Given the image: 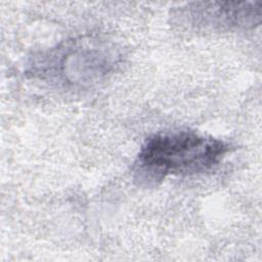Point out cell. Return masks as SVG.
Instances as JSON below:
<instances>
[{
    "label": "cell",
    "mask_w": 262,
    "mask_h": 262,
    "mask_svg": "<svg viewBox=\"0 0 262 262\" xmlns=\"http://www.w3.org/2000/svg\"><path fill=\"white\" fill-rule=\"evenodd\" d=\"M221 139L191 130L162 131L147 137L133 165L139 184H156L167 176H191L216 168L229 151Z\"/></svg>",
    "instance_id": "6da1fadb"
},
{
    "label": "cell",
    "mask_w": 262,
    "mask_h": 262,
    "mask_svg": "<svg viewBox=\"0 0 262 262\" xmlns=\"http://www.w3.org/2000/svg\"><path fill=\"white\" fill-rule=\"evenodd\" d=\"M261 1L194 2L182 6L174 16L180 25L196 30H237L261 23Z\"/></svg>",
    "instance_id": "7a4b0ae2"
}]
</instances>
